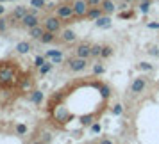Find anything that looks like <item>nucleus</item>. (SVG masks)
I'll use <instances>...</instances> for the list:
<instances>
[{"label": "nucleus", "instance_id": "obj_29", "mask_svg": "<svg viewBox=\"0 0 159 144\" xmlns=\"http://www.w3.org/2000/svg\"><path fill=\"white\" fill-rule=\"evenodd\" d=\"M139 70H143V71H150L152 64H150V62H141V64H139Z\"/></svg>", "mask_w": 159, "mask_h": 144}, {"label": "nucleus", "instance_id": "obj_18", "mask_svg": "<svg viewBox=\"0 0 159 144\" xmlns=\"http://www.w3.org/2000/svg\"><path fill=\"white\" fill-rule=\"evenodd\" d=\"M102 44H93L91 46V57H98V55H102Z\"/></svg>", "mask_w": 159, "mask_h": 144}, {"label": "nucleus", "instance_id": "obj_6", "mask_svg": "<svg viewBox=\"0 0 159 144\" xmlns=\"http://www.w3.org/2000/svg\"><path fill=\"white\" fill-rule=\"evenodd\" d=\"M75 53H77V57H82V59L91 57V44L89 43H80L79 46H77Z\"/></svg>", "mask_w": 159, "mask_h": 144}, {"label": "nucleus", "instance_id": "obj_24", "mask_svg": "<svg viewBox=\"0 0 159 144\" xmlns=\"http://www.w3.org/2000/svg\"><path fill=\"white\" fill-rule=\"evenodd\" d=\"M111 55H113V48H111V46H104V48H102V55L100 57L107 59V57H111Z\"/></svg>", "mask_w": 159, "mask_h": 144}, {"label": "nucleus", "instance_id": "obj_30", "mask_svg": "<svg viewBox=\"0 0 159 144\" xmlns=\"http://www.w3.org/2000/svg\"><path fill=\"white\" fill-rule=\"evenodd\" d=\"M30 86H32V82H30V80H27V78L22 82V89H30Z\"/></svg>", "mask_w": 159, "mask_h": 144}, {"label": "nucleus", "instance_id": "obj_21", "mask_svg": "<svg viewBox=\"0 0 159 144\" xmlns=\"http://www.w3.org/2000/svg\"><path fill=\"white\" fill-rule=\"evenodd\" d=\"M45 62H47V55H36V59H34V66H36V68L43 66Z\"/></svg>", "mask_w": 159, "mask_h": 144}, {"label": "nucleus", "instance_id": "obj_28", "mask_svg": "<svg viewBox=\"0 0 159 144\" xmlns=\"http://www.w3.org/2000/svg\"><path fill=\"white\" fill-rule=\"evenodd\" d=\"M91 132H93V133H100V132H102L100 123H97V121H95L93 125H91Z\"/></svg>", "mask_w": 159, "mask_h": 144}, {"label": "nucleus", "instance_id": "obj_12", "mask_svg": "<svg viewBox=\"0 0 159 144\" xmlns=\"http://www.w3.org/2000/svg\"><path fill=\"white\" fill-rule=\"evenodd\" d=\"M104 15V9L102 7H97V6H95L93 9H89V11H88V18H91V20H97V18H100V16Z\"/></svg>", "mask_w": 159, "mask_h": 144}, {"label": "nucleus", "instance_id": "obj_15", "mask_svg": "<svg viewBox=\"0 0 159 144\" xmlns=\"http://www.w3.org/2000/svg\"><path fill=\"white\" fill-rule=\"evenodd\" d=\"M54 39H56V32H52V30H45V34L41 36V43L48 44V43H52Z\"/></svg>", "mask_w": 159, "mask_h": 144}, {"label": "nucleus", "instance_id": "obj_3", "mask_svg": "<svg viewBox=\"0 0 159 144\" xmlns=\"http://www.w3.org/2000/svg\"><path fill=\"white\" fill-rule=\"evenodd\" d=\"M86 59H82V57H75V59H70L68 61V66H70V70L72 71H75V73H79V71H82L84 68H86Z\"/></svg>", "mask_w": 159, "mask_h": 144}, {"label": "nucleus", "instance_id": "obj_8", "mask_svg": "<svg viewBox=\"0 0 159 144\" xmlns=\"http://www.w3.org/2000/svg\"><path fill=\"white\" fill-rule=\"evenodd\" d=\"M23 25L27 27V29H32V27H36V25H39V20H38V15H34V13H29V15L25 16L22 20Z\"/></svg>", "mask_w": 159, "mask_h": 144}, {"label": "nucleus", "instance_id": "obj_37", "mask_svg": "<svg viewBox=\"0 0 159 144\" xmlns=\"http://www.w3.org/2000/svg\"><path fill=\"white\" fill-rule=\"evenodd\" d=\"M4 11H6V9H4V6H2V2H0V15H4Z\"/></svg>", "mask_w": 159, "mask_h": 144}, {"label": "nucleus", "instance_id": "obj_4", "mask_svg": "<svg viewBox=\"0 0 159 144\" xmlns=\"http://www.w3.org/2000/svg\"><path fill=\"white\" fill-rule=\"evenodd\" d=\"M88 0H77L75 4H73V9H75V16H79V18H82V16H86L88 15Z\"/></svg>", "mask_w": 159, "mask_h": 144}, {"label": "nucleus", "instance_id": "obj_27", "mask_svg": "<svg viewBox=\"0 0 159 144\" xmlns=\"http://www.w3.org/2000/svg\"><path fill=\"white\" fill-rule=\"evenodd\" d=\"M122 112H123V107L120 103H116L115 107H113V116H122Z\"/></svg>", "mask_w": 159, "mask_h": 144}, {"label": "nucleus", "instance_id": "obj_36", "mask_svg": "<svg viewBox=\"0 0 159 144\" xmlns=\"http://www.w3.org/2000/svg\"><path fill=\"white\" fill-rule=\"evenodd\" d=\"M100 142H102V144H109L111 141H109V139H100Z\"/></svg>", "mask_w": 159, "mask_h": 144}, {"label": "nucleus", "instance_id": "obj_25", "mask_svg": "<svg viewBox=\"0 0 159 144\" xmlns=\"http://www.w3.org/2000/svg\"><path fill=\"white\" fill-rule=\"evenodd\" d=\"M30 6L36 9H41V7H45V0H30Z\"/></svg>", "mask_w": 159, "mask_h": 144}, {"label": "nucleus", "instance_id": "obj_35", "mask_svg": "<svg viewBox=\"0 0 159 144\" xmlns=\"http://www.w3.org/2000/svg\"><path fill=\"white\" fill-rule=\"evenodd\" d=\"M130 16H132V13H122L120 18H130Z\"/></svg>", "mask_w": 159, "mask_h": 144}, {"label": "nucleus", "instance_id": "obj_13", "mask_svg": "<svg viewBox=\"0 0 159 144\" xmlns=\"http://www.w3.org/2000/svg\"><path fill=\"white\" fill-rule=\"evenodd\" d=\"M95 25H97V27H106V29H107V27H111V18H109V16H100V18L95 20Z\"/></svg>", "mask_w": 159, "mask_h": 144}, {"label": "nucleus", "instance_id": "obj_31", "mask_svg": "<svg viewBox=\"0 0 159 144\" xmlns=\"http://www.w3.org/2000/svg\"><path fill=\"white\" fill-rule=\"evenodd\" d=\"M148 53H150V55H154V57H157V55H159V48H150V50H148Z\"/></svg>", "mask_w": 159, "mask_h": 144}, {"label": "nucleus", "instance_id": "obj_22", "mask_svg": "<svg viewBox=\"0 0 159 144\" xmlns=\"http://www.w3.org/2000/svg\"><path fill=\"white\" fill-rule=\"evenodd\" d=\"M63 39H65V41H73V39H75V32H73V30H65V32H63Z\"/></svg>", "mask_w": 159, "mask_h": 144}, {"label": "nucleus", "instance_id": "obj_11", "mask_svg": "<svg viewBox=\"0 0 159 144\" xmlns=\"http://www.w3.org/2000/svg\"><path fill=\"white\" fill-rule=\"evenodd\" d=\"M29 100L32 101L34 105H41V101H43V93H41V91H36V89H34V91L30 93Z\"/></svg>", "mask_w": 159, "mask_h": 144}, {"label": "nucleus", "instance_id": "obj_33", "mask_svg": "<svg viewBox=\"0 0 159 144\" xmlns=\"http://www.w3.org/2000/svg\"><path fill=\"white\" fill-rule=\"evenodd\" d=\"M147 27H148V29H159V22H152V23H148V25H147Z\"/></svg>", "mask_w": 159, "mask_h": 144}, {"label": "nucleus", "instance_id": "obj_17", "mask_svg": "<svg viewBox=\"0 0 159 144\" xmlns=\"http://www.w3.org/2000/svg\"><path fill=\"white\" fill-rule=\"evenodd\" d=\"M16 52H18V53H29L30 44L27 43V41H20V43L16 44Z\"/></svg>", "mask_w": 159, "mask_h": 144}, {"label": "nucleus", "instance_id": "obj_9", "mask_svg": "<svg viewBox=\"0 0 159 144\" xmlns=\"http://www.w3.org/2000/svg\"><path fill=\"white\" fill-rule=\"evenodd\" d=\"M29 15V9L23 7V6H20V7H16L15 11H13V15H11V20H23L25 16Z\"/></svg>", "mask_w": 159, "mask_h": 144}, {"label": "nucleus", "instance_id": "obj_16", "mask_svg": "<svg viewBox=\"0 0 159 144\" xmlns=\"http://www.w3.org/2000/svg\"><path fill=\"white\" fill-rule=\"evenodd\" d=\"M100 6H102V9H104V13H107V15L109 13H113V11L116 9L115 4H113V0H102Z\"/></svg>", "mask_w": 159, "mask_h": 144}, {"label": "nucleus", "instance_id": "obj_38", "mask_svg": "<svg viewBox=\"0 0 159 144\" xmlns=\"http://www.w3.org/2000/svg\"><path fill=\"white\" fill-rule=\"evenodd\" d=\"M127 2H130V0H127Z\"/></svg>", "mask_w": 159, "mask_h": 144}, {"label": "nucleus", "instance_id": "obj_19", "mask_svg": "<svg viewBox=\"0 0 159 144\" xmlns=\"http://www.w3.org/2000/svg\"><path fill=\"white\" fill-rule=\"evenodd\" d=\"M52 66H54V62H45L43 66H39V75H47L52 70Z\"/></svg>", "mask_w": 159, "mask_h": 144}, {"label": "nucleus", "instance_id": "obj_10", "mask_svg": "<svg viewBox=\"0 0 159 144\" xmlns=\"http://www.w3.org/2000/svg\"><path fill=\"white\" fill-rule=\"evenodd\" d=\"M47 57L52 59V62H54V64H59V62L63 61V52H61V50H48V52H47Z\"/></svg>", "mask_w": 159, "mask_h": 144}, {"label": "nucleus", "instance_id": "obj_23", "mask_svg": "<svg viewBox=\"0 0 159 144\" xmlns=\"http://www.w3.org/2000/svg\"><path fill=\"white\" fill-rule=\"evenodd\" d=\"M148 6H150V0H143V2L139 4V11H141L143 15H147V13H148Z\"/></svg>", "mask_w": 159, "mask_h": 144}, {"label": "nucleus", "instance_id": "obj_7", "mask_svg": "<svg viewBox=\"0 0 159 144\" xmlns=\"http://www.w3.org/2000/svg\"><path fill=\"white\" fill-rule=\"evenodd\" d=\"M145 86H147V80H145L143 77H139V78H134L132 86H130V91H132V94H139V93H143Z\"/></svg>", "mask_w": 159, "mask_h": 144}, {"label": "nucleus", "instance_id": "obj_32", "mask_svg": "<svg viewBox=\"0 0 159 144\" xmlns=\"http://www.w3.org/2000/svg\"><path fill=\"white\" fill-rule=\"evenodd\" d=\"M88 4H89V6H100L102 0H88Z\"/></svg>", "mask_w": 159, "mask_h": 144}, {"label": "nucleus", "instance_id": "obj_5", "mask_svg": "<svg viewBox=\"0 0 159 144\" xmlns=\"http://www.w3.org/2000/svg\"><path fill=\"white\" fill-rule=\"evenodd\" d=\"M61 18L56 16V18H47L45 20V30H52V32H57L61 29V22H59Z\"/></svg>", "mask_w": 159, "mask_h": 144}, {"label": "nucleus", "instance_id": "obj_26", "mask_svg": "<svg viewBox=\"0 0 159 144\" xmlns=\"http://www.w3.org/2000/svg\"><path fill=\"white\" fill-rule=\"evenodd\" d=\"M104 71H106V70H104V66L98 64V62H97V64L93 66V73H95V75H102Z\"/></svg>", "mask_w": 159, "mask_h": 144}, {"label": "nucleus", "instance_id": "obj_34", "mask_svg": "<svg viewBox=\"0 0 159 144\" xmlns=\"http://www.w3.org/2000/svg\"><path fill=\"white\" fill-rule=\"evenodd\" d=\"M6 30V20H0V32Z\"/></svg>", "mask_w": 159, "mask_h": 144}, {"label": "nucleus", "instance_id": "obj_2", "mask_svg": "<svg viewBox=\"0 0 159 144\" xmlns=\"http://www.w3.org/2000/svg\"><path fill=\"white\" fill-rule=\"evenodd\" d=\"M56 15H57L61 20H70V18H73V16H75V9H73V6L63 4V6H59V7H57Z\"/></svg>", "mask_w": 159, "mask_h": 144}, {"label": "nucleus", "instance_id": "obj_1", "mask_svg": "<svg viewBox=\"0 0 159 144\" xmlns=\"http://www.w3.org/2000/svg\"><path fill=\"white\" fill-rule=\"evenodd\" d=\"M18 80V66L16 62H2L0 64V86L11 87Z\"/></svg>", "mask_w": 159, "mask_h": 144}, {"label": "nucleus", "instance_id": "obj_20", "mask_svg": "<svg viewBox=\"0 0 159 144\" xmlns=\"http://www.w3.org/2000/svg\"><path fill=\"white\" fill-rule=\"evenodd\" d=\"M15 130H16L18 135H25V133H27V126H25L23 123H18V125L15 126Z\"/></svg>", "mask_w": 159, "mask_h": 144}, {"label": "nucleus", "instance_id": "obj_14", "mask_svg": "<svg viewBox=\"0 0 159 144\" xmlns=\"http://www.w3.org/2000/svg\"><path fill=\"white\" fill-rule=\"evenodd\" d=\"M45 34V27H39V25H36V27H32L30 29V36L34 37V39H41V36Z\"/></svg>", "mask_w": 159, "mask_h": 144}]
</instances>
